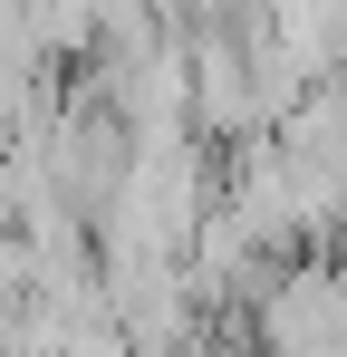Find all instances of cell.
Instances as JSON below:
<instances>
[{"instance_id":"6da1fadb","label":"cell","mask_w":347,"mask_h":357,"mask_svg":"<svg viewBox=\"0 0 347 357\" xmlns=\"http://www.w3.org/2000/svg\"><path fill=\"white\" fill-rule=\"evenodd\" d=\"M39 174H49V193L87 222V232L116 213V193H125V174H135V126L97 97V77L49 116V135H39Z\"/></svg>"},{"instance_id":"7a4b0ae2","label":"cell","mask_w":347,"mask_h":357,"mask_svg":"<svg viewBox=\"0 0 347 357\" xmlns=\"http://www.w3.org/2000/svg\"><path fill=\"white\" fill-rule=\"evenodd\" d=\"M251 348L261 357H347V261L338 251H299L270 299L251 309Z\"/></svg>"}]
</instances>
